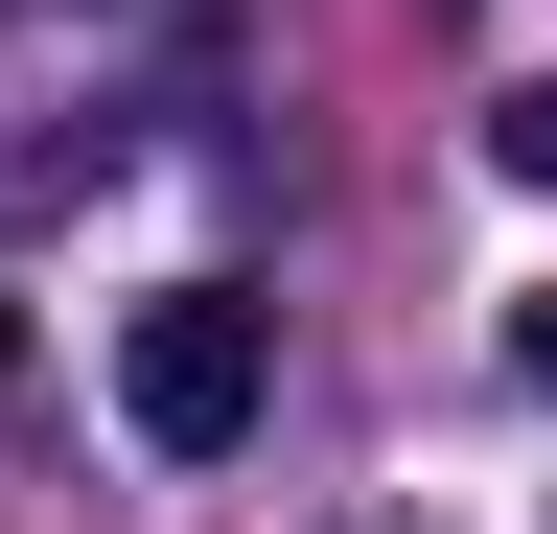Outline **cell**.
<instances>
[{
	"label": "cell",
	"mask_w": 557,
	"mask_h": 534,
	"mask_svg": "<svg viewBox=\"0 0 557 534\" xmlns=\"http://www.w3.org/2000/svg\"><path fill=\"white\" fill-rule=\"evenodd\" d=\"M256 395H278V302H233V280L116 302V419L163 442V464H233V442H256Z\"/></svg>",
	"instance_id": "obj_1"
},
{
	"label": "cell",
	"mask_w": 557,
	"mask_h": 534,
	"mask_svg": "<svg viewBox=\"0 0 557 534\" xmlns=\"http://www.w3.org/2000/svg\"><path fill=\"white\" fill-rule=\"evenodd\" d=\"M487 163H511V186H557V71H534L511 116H487Z\"/></svg>",
	"instance_id": "obj_2"
},
{
	"label": "cell",
	"mask_w": 557,
	"mask_h": 534,
	"mask_svg": "<svg viewBox=\"0 0 557 534\" xmlns=\"http://www.w3.org/2000/svg\"><path fill=\"white\" fill-rule=\"evenodd\" d=\"M511 349H534V372H557V280H534V302H511Z\"/></svg>",
	"instance_id": "obj_3"
},
{
	"label": "cell",
	"mask_w": 557,
	"mask_h": 534,
	"mask_svg": "<svg viewBox=\"0 0 557 534\" xmlns=\"http://www.w3.org/2000/svg\"><path fill=\"white\" fill-rule=\"evenodd\" d=\"M0 372H24V302H0Z\"/></svg>",
	"instance_id": "obj_4"
}]
</instances>
